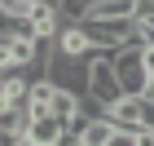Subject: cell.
<instances>
[{
    "mask_svg": "<svg viewBox=\"0 0 154 146\" xmlns=\"http://www.w3.org/2000/svg\"><path fill=\"white\" fill-rule=\"evenodd\" d=\"M110 62H115V75H119L123 97H145V93H150L154 75L145 71V62H141V44H119Z\"/></svg>",
    "mask_w": 154,
    "mask_h": 146,
    "instance_id": "obj_1",
    "label": "cell"
},
{
    "mask_svg": "<svg viewBox=\"0 0 154 146\" xmlns=\"http://www.w3.org/2000/svg\"><path fill=\"white\" fill-rule=\"evenodd\" d=\"M115 49H97V58L88 62V97H93L97 106L106 111L115 106L119 97H123V89H119V75H115Z\"/></svg>",
    "mask_w": 154,
    "mask_h": 146,
    "instance_id": "obj_2",
    "label": "cell"
},
{
    "mask_svg": "<svg viewBox=\"0 0 154 146\" xmlns=\"http://www.w3.org/2000/svg\"><path fill=\"white\" fill-rule=\"evenodd\" d=\"M44 75L53 80L57 89H71V93H88V58H71V53H48L44 62Z\"/></svg>",
    "mask_w": 154,
    "mask_h": 146,
    "instance_id": "obj_3",
    "label": "cell"
},
{
    "mask_svg": "<svg viewBox=\"0 0 154 146\" xmlns=\"http://www.w3.org/2000/svg\"><path fill=\"white\" fill-rule=\"evenodd\" d=\"M84 31H88L93 49H119V44L137 40V22L132 18H84Z\"/></svg>",
    "mask_w": 154,
    "mask_h": 146,
    "instance_id": "obj_4",
    "label": "cell"
},
{
    "mask_svg": "<svg viewBox=\"0 0 154 146\" xmlns=\"http://www.w3.org/2000/svg\"><path fill=\"white\" fill-rule=\"evenodd\" d=\"M53 49L57 53H71V58H97V49L88 44V31H84V22H62V31L53 36Z\"/></svg>",
    "mask_w": 154,
    "mask_h": 146,
    "instance_id": "obj_5",
    "label": "cell"
},
{
    "mask_svg": "<svg viewBox=\"0 0 154 146\" xmlns=\"http://www.w3.org/2000/svg\"><path fill=\"white\" fill-rule=\"evenodd\" d=\"M66 133V124L57 115H35L26 124V146H57V137Z\"/></svg>",
    "mask_w": 154,
    "mask_h": 146,
    "instance_id": "obj_6",
    "label": "cell"
},
{
    "mask_svg": "<svg viewBox=\"0 0 154 146\" xmlns=\"http://www.w3.org/2000/svg\"><path fill=\"white\" fill-rule=\"evenodd\" d=\"M53 80L48 75H35L31 84H26V111H31V120L35 115H53Z\"/></svg>",
    "mask_w": 154,
    "mask_h": 146,
    "instance_id": "obj_7",
    "label": "cell"
},
{
    "mask_svg": "<svg viewBox=\"0 0 154 146\" xmlns=\"http://www.w3.org/2000/svg\"><path fill=\"white\" fill-rule=\"evenodd\" d=\"M106 115L115 120V128L137 133V128H141V97H119L115 106H106Z\"/></svg>",
    "mask_w": 154,
    "mask_h": 146,
    "instance_id": "obj_8",
    "label": "cell"
},
{
    "mask_svg": "<svg viewBox=\"0 0 154 146\" xmlns=\"http://www.w3.org/2000/svg\"><path fill=\"white\" fill-rule=\"evenodd\" d=\"M75 133H79V146H106L110 137H115V120H110V115H93V120L79 124Z\"/></svg>",
    "mask_w": 154,
    "mask_h": 146,
    "instance_id": "obj_9",
    "label": "cell"
},
{
    "mask_svg": "<svg viewBox=\"0 0 154 146\" xmlns=\"http://www.w3.org/2000/svg\"><path fill=\"white\" fill-rule=\"evenodd\" d=\"M31 31H35V36H57L62 31V13H57V0H44V5H40L35 13H31Z\"/></svg>",
    "mask_w": 154,
    "mask_h": 146,
    "instance_id": "obj_10",
    "label": "cell"
},
{
    "mask_svg": "<svg viewBox=\"0 0 154 146\" xmlns=\"http://www.w3.org/2000/svg\"><path fill=\"white\" fill-rule=\"evenodd\" d=\"M88 18H132V0H93L88 5Z\"/></svg>",
    "mask_w": 154,
    "mask_h": 146,
    "instance_id": "obj_11",
    "label": "cell"
},
{
    "mask_svg": "<svg viewBox=\"0 0 154 146\" xmlns=\"http://www.w3.org/2000/svg\"><path fill=\"white\" fill-rule=\"evenodd\" d=\"M75 111H79V93H71V89H53V115H57L62 124H71Z\"/></svg>",
    "mask_w": 154,
    "mask_h": 146,
    "instance_id": "obj_12",
    "label": "cell"
},
{
    "mask_svg": "<svg viewBox=\"0 0 154 146\" xmlns=\"http://www.w3.org/2000/svg\"><path fill=\"white\" fill-rule=\"evenodd\" d=\"M0 146H26V128H0Z\"/></svg>",
    "mask_w": 154,
    "mask_h": 146,
    "instance_id": "obj_13",
    "label": "cell"
},
{
    "mask_svg": "<svg viewBox=\"0 0 154 146\" xmlns=\"http://www.w3.org/2000/svg\"><path fill=\"white\" fill-rule=\"evenodd\" d=\"M132 18H137V22L154 18V0H132Z\"/></svg>",
    "mask_w": 154,
    "mask_h": 146,
    "instance_id": "obj_14",
    "label": "cell"
},
{
    "mask_svg": "<svg viewBox=\"0 0 154 146\" xmlns=\"http://www.w3.org/2000/svg\"><path fill=\"white\" fill-rule=\"evenodd\" d=\"M141 124H145V128H154V93L141 97Z\"/></svg>",
    "mask_w": 154,
    "mask_h": 146,
    "instance_id": "obj_15",
    "label": "cell"
},
{
    "mask_svg": "<svg viewBox=\"0 0 154 146\" xmlns=\"http://www.w3.org/2000/svg\"><path fill=\"white\" fill-rule=\"evenodd\" d=\"M106 146H137V137H132V133H123V128H115V137H110Z\"/></svg>",
    "mask_w": 154,
    "mask_h": 146,
    "instance_id": "obj_16",
    "label": "cell"
},
{
    "mask_svg": "<svg viewBox=\"0 0 154 146\" xmlns=\"http://www.w3.org/2000/svg\"><path fill=\"white\" fill-rule=\"evenodd\" d=\"M132 137H137V146H154V128H145V124H141Z\"/></svg>",
    "mask_w": 154,
    "mask_h": 146,
    "instance_id": "obj_17",
    "label": "cell"
},
{
    "mask_svg": "<svg viewBox=\"0 0 154 146\" xmlns=\"http://www.w3.org/2000/svg\"><path fill=\"white\" fill-rule=\"evenodd\" d=\"M141 62H145V71L154 75V49H141Z\"/></svg>",
    "mask_w": 154,
    "mask_h": 146,
    "instance_id": "obj_18",
    "label": "cell"
},
{
    "mask_svg": "<svg viewBox=\"0 0 154 146\" xmlns=\"http://www.w3.org/2000/svg\"><path fill=\"white\" fill-rule=\"evenodd\" d=\"M0 93H5V84H0Z\"/></svg>",
    "mask_w": 154,
    "mask_h": 146,
    "instance_id": "obj_19",
    "label": "cell"
},
{
    "mask_svg": "<svg viewBox=\"0 0 154 146\" xmlns=\"http://www.w3.org/2000/svg\"><path fill=\"white\" fill-rule=\"evenodd\" d=\"M150 93H154V84H150Z\"/></svg>",
    "mask_w": 154,
    "mask_h": 146,
    "instance_id": "obj_20",
    "label": "cell"
}]
</instances>
